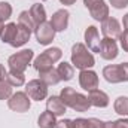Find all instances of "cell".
Returning <instances> with one entry per match:
<instances>
[{"instance_id":"1","label":"cell","mask_w":128,"mask_h":128,"mask_svg":"<svg viewBox=\"0 0 128 128\" xmlns=\"http://www.w3.org/2000/svg\"><path fill=\"white\" fill-rule=\"evenodd\" d=\"M60 98L63 100V103L67 107L73 109L74 112H86L91 107V103H90L88 97H85L84 94H80V92H76L70 86L61 90Z\"/></svg>"},{"instance_id":"2","label":"cell","mask_w":128,"mask_h":128,"mask_svg":"<svg viewBox=\"0 0 128 128\" xmlns=\"http://www.w3.org/2000/svg\"><path fill=\"white\" fill-rule=\"evenodd\" d=\"M72 66L79 70H88L96 66L94 55L84 43H74L72 48Z\"/></svg>"},{"instance_id":"3","label":"cell","mask_w":128,"mask_h":128,"mask_svg":"<svg viewBox=\"0 0 128 128\" xmlns=\"http://www.w3.org/2000/svg\"><path fill=\"white\" fill-rule=\"evenodd\" d=\"M103 76L110 84L128 82V63L110 64L103 68Z\"/></svg>"},{"instance_id":"4","label":"cell","mask_w":128,"mask_h":128,"mask_svg":"<svg viewBox=\"0 0 128 128\" xmlns=\"http://www.w3.org/2000/svg\"><path fill=\"white\" fill-rule=\"evenodd\" d=\"M33 54L32 49H22L20 52H15L12 54L9 58H8V64H9V68L10 72H16V73H24L26 68L28 67V64L32 63Z\"/></svg>"},{"instance_id":"5","label":"cell","mask_w":128,"mask_h":128,"mask_svg":"<svg viewBox=\"0 0 128 128\" xmlns=\"http://www.w3.org/2000/svg\"><path fill=\"white\" fill-rule=\"evenodd\" d=\"M61 57H63V52H61L60 48H49V49H46L45 52H42L39 57H36L33 66H34V68H36L37 72H42V70L51 68L52 64L57 63Z\"/></svg>"},{"instance_id":"6","label":"cell","mask_w":128,"mask_h":128,"mask_svg":"<svg viewBox=\"0 0 128 128\" xmlns=\"http://www.w3.org/2000/svg\"><path fill=\"white\" fill-rule=\"evenodd\" d=\"M24 92L30 97V100L42 101V100H45L48 97V85L40 79H33L26 85Z\"/></svg>"},{"instance_id":"7","label":"cell","mask_w":128,"mask_h":128,"mask_svg":"<svg viewBox=\"0 0 128 128\" xmlns=\"http://www.w3.org/2000/svg\"><path fill=\"white\" fill-rule=\"evenodd\" d=\"M84 4L96 21L103 22L106 18H109V6L104 3V0H84Z\"/></svg>"},{"instance_id":"8","label":"cell","mask_w":128,"mask_h":128,"mask_svg":"<svg viewBox=\"0 0 128 128\" xmlns=\"http://www.w3.org/2000/svg\"><path fill=\"white\" fill-rule=\"evenodd\" d=\"M8 106L10 110L14 112H18V113H24V112H28L32 103H30V97L27 96L26 92L22 91H18L15 94L8 98Z\"/></svg>"},{"instance_id":"9","label":"cell","mask_w":128,"mask_h":128,"mask_svg":"<svg viewBox=\"0 0 128 128\" xmlns=\"http://www.w3.org/2000/svg\"><path fill=\"white\" fill-rule=\"evenodd\" d=\"M34 34H36V40L40 45H49V43H52V40L55 37V30L52 28L51 22L45 21V22H42L36 27Z\"/></svg>"},{"instance_id":"10","label":"cell","mask_w":128,"mask_h":128,"mask_svg":"<svg viewBox=\"0 0 128 128\" xmlns=\"http://www.w3.org/2000/svg\"><path fill=\"white\" fill-rule=\"evenodd\" d=\"M103 60H107V61H112L118 57V45L115 42V39H109V37H104L101 39V45H100V52Z\"/></svg>"},{"instance_id":"11","label":"cell","mask_w":128,"mask_h":128,"mask_svg":"<svg viewBox=\"0 0 128 128\" xmlns=\"http://www.w3.org/2000/svg\"><path fill=\"white\" fill-rule=\"evenodd\" d=\"M79 85H80L82 90H85L88 92L96 90L98 86V76H97V73L90 70V68L88 70H80V73H79Z\"/></svg>"},{"instance_id":"12","label":"cell","mask_w":128,"mask_h":128,"mask_svg":"<svg viewBox=\"0 0 128 128\" xmlns=\"http://www.w3.org/2000/svg\"><path fill=\"white\" fill-rule=\"evenodd\" d=\"M101 33L104 34V37H109V39H116L121 36V24L116 18H106L103 22H101Z\"/></svg>"},{"instance_id":"13","label":"cell","mask_w":128,"mask_h":128,"mask_svg":"<svg viewBox=\"0 0 128 128\" xmlns=\"http://www.w3.org/2000/svg\"><path fill=\"white\" fill-rule=\"evenodd\" d=\"M85 43L88 46L90 51L92 52H100V45H101V39L98 34V28L96 26H90L85 30Z\"/></svg>"},{"instance_id":"14","label":"cell","mask_w":128,"mask_h":128,"mask_svg":"<svg viewBox=\"0 0 128 128\" xmlns=\"http://www.w3.org/2000/svg\"><path fill=\"white\" fill-rule=\"evenodd\" d=\"M68 16H70V14H68V10L67 9H60V10H57L54 15H52V18H51V26H52V28L55 30V32H64L66 28H67V26H68Z\"/></svg>"},{"instance_id":"15","label":"cell","mask_w":128,"mask_h":128,"mask_svg":"<svg viewBox=\"0 0 128 128\" xmlns=\"http://www.w3.org/2000/svg\"><path fill=\"white\" fill-rule=\"evenodd\" d=\"M66 109H67V106L63 103V100H61L60 97L51 96L46 100V110L51 112V113H54L55 116L64 115V113H66Z\"/></svg>"},{"instance_id":"16","label":"cell","mask_w":128,"mask_h":128,"mask_svg":"<svg viewBox=\"0 0 128 128\" xmlns=\"http://www.w3.org/2000/svg\"><path fill=\"white\" fill-rule=\"evenodd\" d=\"M88 100L91 103V106H96V107H107L109 106V96L101 91V90H92L90 91L88 94Z\"/></svg>"},{"instance_id":"17","label":"cell","mask_w":128,"mask_h":128,"mask_svg":"<svg viewBox=\"0 0 128 128\" xmlns=\"http://www.w3.org/2000/svg\"><path fill=\"white\" fill-rule=\"evenodd\" d=\"M30 36H32V32H30L27 27L18 24V27H16V34H15V37H14L10 46H14V48H20V46L26 45V43L30 40Z\"/></svg>"},{"instance_id":"18","label":"cell","mask_w":128,"mask_h":128,"mask_svg":"<svg viewBox=\"0 0 128 128\" xmlns=\"http://www.w3.org/2000/svg\"><path fill=\"white\" fill-rule=\"evenodd\" d=\"M39 76H40V80H43L46 85H57V84L61 80L60 76H58L57 68H54V67L39 72Z\"/></svg>"},{"instance_id":"19","label":"cell","mask_w":128,"mask_h":128,"mask_svg":"<svg viewBox=\"0 0 128 128\" xmlns=\"http://www.w3.org/2000/svg\"><path fill=\"white\" fill-rule=\"evenodd\" d=\"M28 12H30V15H32V18H33V21H34V24H36V27H37L39 24H42V22L46 21V10H45L43 4L34 3L32 8H30Z\"/></svg>"},{"instance_id":"20","label":"cell","mask_w":128,"mask_h":128,"mask_svg":"<svg viewBox=\"0 0 128 128\" xmlns=\"http://www.w3.org/2000/svg\"><path fill=\"white\" fill-rule=\"evenodd\" d=\"M16 27H18L16 22H9V24L3 26V30H2V34H0V39H2L3 43H9V45L12 43V40L16 34Z\"/></svg>"},{"instance_id":"21","label":"cell","mask_w":128,"mask_h":128,"mask_svg":"<svg viewBox=\"0 0 128 128\" xmlns=\"http://www.w3.org/2000/svg\"><path fill=\"white\" fill-rule=\"evenodd\" d=\"M57 116L54 115V113H51V112H43L40 116H39V119H37V125L39 128H55L57 125V119H55Z\"/></svg>"},{"instance_id":"22","label":"cell","mask_w":128,"mask_h":128,"mask_svg":"<svg viewBox=\"0 0 128 128\" xmlns=\"http://www.w3.org/2000/svg\"><path fill=\"white\" fill-rule=\"evenodd\" d=\"M57 72H58V76H60L61 80H70L74 76V67L70 63H66V61H63L61 64H58Z\"/></svg>"},{"instance_id":"23","label":"cell","mask_w":128,"mask_h":128,"mask_svg":"<svg viewBox=\"0 0 128 128\" xmlns=\"http://www.w3.org/2000/svg\"><path fill=\"white\" fill-rule=\"evenodd\" d=\"M113 109L118 115L121 116H127L128 115V97L125 96H121L118 97L113 103Z\"/></svg>"},{"instance_id":"24","label":"cell","mask_w":128,"mask_h":128,"mask_svg":"<svg viewBox=\"0 0 128 128\" xmlns=\"http://www.w3.org/2000/svg\"><path fill=\"white\" fill-rule=\"evenodd\" d=\"M18 24L27 27L30 32H34V30H36V24H34V21H33V18H32V15H30L28 10H22V12L20 14V16H18Z\"/></svg>"},{"instance_id":"25","label":"cell","mask_w":128,"mask_h":128,"mask_svg":"<svg viewBox=\"0 0 128 128\" xmlns=\"http://www.w3.org/2000/svg\"><path fill=\"white\" fill-rule=\"evenodd\" d=\"M6 80L12 86H22L26 84V76L24 73H16V72H9L6 76Z\"/></svg>"},{"instance_id":"26","label":"cell","mask_w":128,"mask_h":128,"mask_svg":"<svg viewBox=\"0 0 128 128\" xmlns=\"http://www.w3.org/2000/svg\"><path fill=\"white\" fill-rule=\"evenodd\" d=\"M12 16V6L8 2H0V22L8 21Z\"/></svg>"},{"instance_id":"27","label":"cell","mask_w":128,"mask_h":128,"mask_svg":"<svg viewBox=\"0 0 128 128\" xmlns=\"http://www.w3.org/2000/svg\"><path fill=\"white\" fill-rule=\"evenodd\" d=\"M12 96V85L8 80H0V100H8Z\"/></svg>"},{"instance_id":"28","label":"cell","mask_w":128,"mask_h":128,"mask_svg":"<svg viewBox=\"0 0 128 128\" xmlns=\"http://www.w3.org/2000/svg\"><path fill=\"white\" fill-rule=\"evenodd\" d=\"M119 43H121V46H122V49L128 52V32L127 30H124V33H121V36H119Z\"/></svg>"},{"instance_id":"29","label":"cell","mask_w":128,"mask_h":128,"mask_svg":"<svg viewBox=\"0 0 128 128\" xmlns=\"http://www.w3.org/2000/svg\"><path fill=\"white\" fill-rule=\"evenodd\" d=\"M88 128H104V122L97 119V118H90L88 119Z\"/></svg>"},{"instance_id":"30","label":"cell","mask_w":128,"mask_h":128,"mask_svg":"<svg viewBox=\"0 0 128 128\" xmlns=\"http://www.w3.org/2000/svg\"><path fill=\"white\" fill-rule=\"evenodd\" d=\"M73 128H88V119L85 118H78L73 121Z\"/></svg>"},{"instance_id":"31","label":"cell","mask_w":128,"mask_h":128,"mask_svg":"<svg viewBox=\"0 0 128 128\" xmlns=\"http://www.w3.org/2000/svg\"><path fill=\"white\" fill-rule=\"evenodd\" d=\"M115 9H124L128 6V0H109Z\"/></svg>"},{"instance_id":"32","label":"cell","mask_w":128,"mask_h":128,"mask_svg":"<svg viewBox=\"0 0 128 128\" xmlns=\"http://www.w3.org/2000/svg\"><path fill=\"white\" fill-rule=\"evenodd\" d=\"M55 128H73V121H72V119H61V121H57Z\"/></svg>"},{"instance_id":"33","label":"cell","mask_w":128,"mask_h":128,"mask_svg":"<svg viewBox=\"0 0 128 128\" xmlns=\"http://www.w3.org/2000/svg\"><path fill=\"white\" fill-rule=\"evenodd\" d=\"M115 127H116V128H128V119L121 118V119L115 121Z\"/></svg>"},{"instance_id":"34","label":"cell","mask_w":128,"mask_h":128,"mask_svg":"<svg viewBox=\"0 0 128 128\" xmlns=\"http://www.w3.org/2000/svg\"><path fill=\"white\" fill-rule=\"evenodd\" d=\"M6 76H8V72L3 67V64H0V80H6Z\"/></svg>"},{"instance_id":"35","label":"cell","mask_w":128,"mask_h":128,"mask_svg":"<svg viewBox=\"0 0 128 128\" xmlns=\"http://www.w3.org/2000/svg\"><path fill=\"white\" fill-rule=\"evenodd\" d=\"M104 128H116V127H115V121H109V122H104Z\"/></svg>"},{"instance_id":"36","label":"cell","mask_w":128,"mask_h":128,"mask_svg":"<svg viewBox=\"0 0 128 128\" xmlns=\"http://www.w3.org/2000/svg\"><path fill=\"white\" fill-rule=\"evenodd\" d=\"M122 22H124V30H127V32H128V14L125 15V16H124Z\"/></svg>"},{"instance_id":"37","label":"cell","mask_w":128,"mask_h":128,"mask_svg":"<svg viewBox=\"0 0 128 128\" xmlns=\"http://www.w3.org/2000/svg\"><path fill=\"white\" fill-rule=\"evenodd\" d=\"M63 4H67V6H70V4H74L76 3V0H60Z\"/></svg>"},{"instance_id":"38","label":"cell","mask_w":128,"mask_h":128,"mask_svg":"<svg viewBox=\"0 0 128 128\" xmlns=\"http://www.w3.org/2000/svg\"><path fill=\"white\" fill-rule=\"evenodd\" d=\"M2 30H3V22H0V34H2Z\"/></svg>"}]
</instances>
